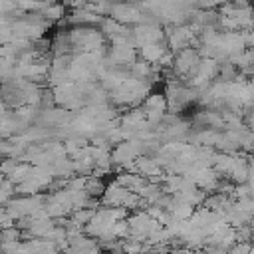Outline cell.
<instances>
[{"mask_svg": "<svg viewBox=\"0 0 254 254\" xmlns=\"http://www.w3.org/2000/svg\"><path fill=\"white\" fill-rule=\"evenodd\" d=\"M141 155H143V147H141V141H137V139L121 141V143H117V145L109 151L111 165H117V167H123V169H131V165H133Z\"/></svg>", "mask_w": 254, "mask_h": 254, "instance_id": "obj_1", "label": "cell"}, {"mask_svg": "<svg viewBox=\"0 0 254 254\" xmlns=\"http://www.w3.org/2000/svg\"><path fill=\"white\" fill-rule=\"evenodd\" d=\"M198 62H200V56L196 52V48H185L181 50L179 54L173 56V64H171V69L175 73V77L179 79H190L198 67Z\"/></svg>", "mask_w": 254, "mask_h": 254, "instance_id": "obj_2", "label": "cell"}, {"mask_svg": "<svg viewBox=\"0 0 254 254\" xmlns=\"http://www.w3.org/2000/svg\"><path fill=\"white\" fill-rule=\"evenodd\" d=\"M131 40L135 48L141 46H149V44H157L165 40V32L161 26L153 24V22H141L131 30Z\"/></svg>", "mask_w": 254, "mask_h": 254, "instance_id": "obj_3", "label": "cell"}, {"mask_svg": "<svg viewBox=\"0 0 254 254\" xmlns=\"http://www.w3.org/2000/svg\"><path fill=\"white\" fill-rule=\"evenodd\" d=\"M109 18L129 28V24H141L143 22V10L139 6H133V4H111Z\"/></svg>", "mask_w": 254, "mask_h": 254, "instance_id": "obj_4", "label": "cell"}, {"mask_svg": "<svg viewBox=\"0 0 254 254\" xmlns=\"http://www.w3.org/2000/svg\"><path fill=\"white\" fill-rule=\"evenodd\" d=\"M4 111H6V105H4V101H2V97H0V115H4Z\"/></svg>", "mask_w": 254, "mask_h": 254, "instance_id": "obj_5", "label": "cell"}]
</instances>
